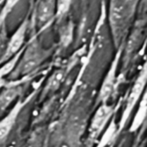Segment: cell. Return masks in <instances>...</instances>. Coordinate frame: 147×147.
I'll use <instances>...</instances> for the list:
<instances>
[{
  "label": "cell",
  "instance_id": "cell-7",
  "mask_svg": "<svg viewBox=\"0 0 147 147\" xmlns=\"http://www.w3.org/2000/svg\"><path fill=\"white\" fill-rule=\"evenodd\" d=\"M146 95H144L143 99L140 102V108L134 116L133 124L130 127V131L131 132H134L137 129H139V127L142 125V123L145 121V119L146 117Z\"/></svg>",
  "mask_w": 147,
  "mask_h": 147
},
{
  "label": "cell",
  "instance_id": "cell-2",
  "mask_svg": "<svg viewBox=\"0 0 147 147\" xmlns=\"http://www.w3.org/2000/svg\"><path fill=\"white\" fill-rule=\"evenodd\" d=\"M113 108L103 104L95 113L90 124V137L96 139L104 130L113 115Z\"/></svg>",
  "mask_w": 147,
  "mask_h": 147
},
{
  "label": "cell",
  "instance_id": "cell-4",
  "mask_svg": "<svg viewBox=\"0 0 147 147\" xmlns=\"http://www.w3.org/2000/svg\"><path fill=\"white\" fill-rule=\"evenodd\" d=\"M40 53L37 46H32L28 50L22 63L19 66V72L22 74L27 73L33 70L40 61Z\"/></svg>",
  "mask_w": 147,
  "mask_h": 147
},
{
  "label": "cell",
  "instance_id": "cell-10",
  "mask_svg": "<svg viewBox=\"0 0 147 147\" xmlns=\"http://www.w3.org/2000/svg\"><path fill=\"white\" fill-rule=\"evenodd\" d=\"M71 3V0H58L57 1V11L59 14H62L68 9V6Z\"/></svg>",
  "mask_w": 147,
  "mask_h": 147
},
{
  "label": "cell",
  "instance_id": "cell-9",
  "mask_svg": "<svg viewBox=\"0 0 147 147\" xmlns=\"http://www.w3.org/2000/svg\"><path fill=\"white\" fill-rule=\"evenodd\" d=\"M114 82H115V69L111 71L106 78L105 82L102 84L101 92H100V99L102 102H105L112 94L114 89Z\"/></svg>",
  "mask_w": 147,
  "mask_h": 147
},
{
  "label": "cell",
  "instance_id": "cell-5",
  "mask_svg": "<svg viewBox=\"0 0 147 147\" xmlns=\"http://www.w3.org/2000/svg\"><path fill=\"white\" fill-rule=\"evenodd\" d=\"M22 105L18 103L16 106H15L14 109H12L10 113L0 121V140H3L10 132L12 127L16 122L17 115L20 113Z\"/></svg>",
  "mask_w": 147,
  "mask_h": 147
},
{
  "label": "cell",
  "instance_id": "cell-8",
  "mask_svg": "<svg viewBox=\"0 0 147 147\" xmlns=\"http://www.w3.org/2000/svg\"><path fill=\"white\" fill-rule=\"evenodd\" d=\"M19 94L17 88L7 89L0 94V110H4L16 98Z\"/></svg>",
  "mask_w": 147,
  "mask_h": 147
},
{
  "label": "cell",
  "instance_id": "cell-1",
  "mask_svg": "<svg viewBox=\"0 0 147 147\" xmlns=\"http://www.w3.org/2000/svg\"><path fill=\"white\" fill-rule=\"evenodd\" d=\"M146 71H143V73L140 76V78L137 79V81L135 82V84L134 85L127 101V104H126V108L125 110L122 114V117L120 122V130H121L123 128V127L126 124V121L128 120L129 116L132 114V111L134 109V108L135 107V105L137 104L140 97L142 95V92L144 90L145 88V84H146Z\"/></svg>",
  "mask_w": 147,
  "mask_h": 147
},
{
  "label": "cell",
  "instance_id": "cell-3",
  "mask_svg": "<svg viewBox=\"0 0 147 147\" xmlns=\"http://www.w3.org/2000/svg\"><path fill=\"white\" fill-rule=\"evenodd\" d=\"M57 9L56 0H40L36 9V20L40 25L48 22Z\"/></svg>",
  "mask_w": 147,
  "mask_h": 147
},
{
  "label": "cell",
  "instance_id": "cell-6",
  "mask_svg": "<svg viewBox=\"0 0 147 147\" xmlns=\"http://www.w3.org/2000/svg\"><path fill=\"white\" fill-rule=\"evenodd\" d=\"M25 32H26V24H23L19 28V29L16 32V34L12 36L11 40H9L8 47H6V55L12 54L19 49V47L22 46L23 42Z\"/></svg>",
  "mask_w": 147,
  "mask_h": 147
}]
</instances>
